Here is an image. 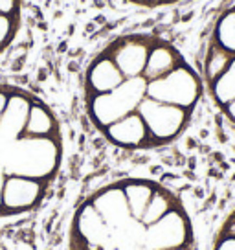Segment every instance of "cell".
Listing matches in <instances>:
<instances>
[{
    "instance_id": "1",
    "label": "cell",
    "mask_w": 235,
    "mask_h": 250,
    "mask_svg": "<svg viewBox=\"0 0 235 250\" xmlns=\"http://www.w3.org/2000/svg\"><path fill=\"white\" fill-rule=\"evenodd\" d=\"M200 92V79L180 52L153 33L110 39L92 55L83 76L88 122L123 151H145L176 140Z\"/></svg>"
},
{
    "instance_id": "2",
    "label": "cell",
    "mask_w": 235,
    "mask_h": 250,
    "mask_svg": "<svg viewBox=\"0 0 235 250\" xmlns=\"http://www.w3.org/2000/svg\"><path fill=\"white\" fill-rule=\"evenodd\" d=\"M68 250H191V223L167 188L143 177H123L96 188L79 203Z\"/></svg>"
},
{
    "instance_id": "3",
    "label": "cell",
    "mask_w": 235,
    "mask_h": 250,
    "mask_svg": "<svg viewBox=\"0 0 235 250\" xmlns=\"http://www.w3.org/2000/svg\"><path fill=\"white\" fill-rule=\"evenodd\" d=\"M63 158L55 110L24 86L0 83V221L37 210L54 189Z\"/></svg>"
},
{
    "instance_id": "4",
    "label": "cell",
    "mask_w": 235,
    "mask_h": 250,
    "mask_svg": "<svg viewBox=\"0 0 235 250\" xmlns=\"http://www.w3.org/2000/svg\"><path fill=\"white\" fill-rule=\"evenodd\" d=\"M22 28V0H0V57Z\"/></svg>"
},
{
    "instance_id": "5",
    "label": "cell",
    "mask_w": 235,
    "mask_h": 250,
    "mask_svg": "<svg viewBox=\"0 0 235 250\" xmlns=\"http://www.w3.org/2000/svg\"><path fill=\"white\" fill-rule=\"evenodd\" d=\"M235 55H232L230 52H226L224 48H220L217 42H210L206 57H204V78L208 81V85H212L217 78H220L226 68L230 66V62Z\"/></svg>"
},
{
    "instance_id": "6",
    "label": "cell",
    "mask_w": 235,
    "mask_h": 250,
    "mask_svg": "<svg viewBox=\"0 0 235 250\" xmlns=\"http://www.w3.org/2000/svg\"><path fill=\"white\" fill-rule=\"evenodd\" d=\"M213 42H217L220 48L235 55V8L228 9L224 15L220 17L215 30H213Z\"/></svg>"
},
{
    "instance_id": "7",
    "label": "cell",
    "mask_w": 235,
    "mask_h": 250,
    "mask_svg": "<svg viewBox=\"0 0 235 250\" xmlns=\"http://www.w3.org/2000/svg\"><path fill=\"white\" fill-rule=\"evenodd\" d=\"M212 96L213 100L219 105H226V103L234 102L235 100V57L232 59L230 66L226 68V72L213 81L212 85Z\"/></svg>"
},
{
    "instance_id": "8",
    "label": "cell",
    "mask_w": 235,
    "mask_h": 250,
    "mask_svg": "<svg viewBox=\"0 0 235 250\" xmlns=\"http://www.w3.org/2000/svg\"><path fill=\"white\" fill-rule=\"evenodd\" d=\"M129 4L134 6H141V8H158V6H167V4H175L180 0H125Z\"/></svg>"
},
{
    "instance_id": "9",
    "label": "cell",
    "mask_w": 235,
    "mask_h": 250,
    "mask_svg": "<svg viewBox=\"0 0 235 250\" xmlns=\"http://www.w3.org/2000/svg\"><path fill=\"white\" fill-rule=\"evenodd\" d=\"M215 250H235V239L234 237L222 235V239L219 241V245H217V249Z\"/></svg>"
},
{
    "instance_id": "10",
    "label": "cell",
    "mask_w": 235,
    "mask_h": 250,
    "mask_svg": "<svg viewBox=\"0 0 235 250\" xmlns=\"http://www.w3.org/2000/svg\"><path fill=\"white\" fill-rule=\"evenodd\" d=\"M224 235H226V237H234V239H235V215L228 221L226 230H224Z\"/></svg>"
},
{
    "instance_id": "11",
    "label": "cell",
    "mask_w": 235,
    "mask_h": 250,
    "mask_svg": "<svg viewBox=\"0 0 235 250\" xmlns=\"http://www.w3.org/2000/svg\"><path fill=\"white\" fill-rule=\"evenodd\" d=\"M224 110H226L228 118H230L232 122H235V100L234 102L226 103V105H224Z\"/></svg>"
}]
</instances>
